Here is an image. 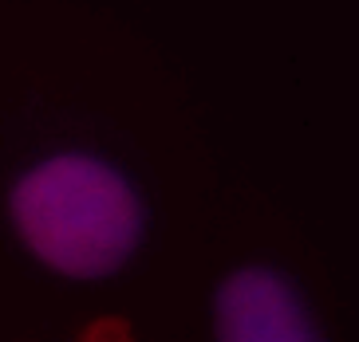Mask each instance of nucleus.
<instances>
[{
  "mask_svg": "<svg viewBox=\"0 0 359 342\" xmlns=\"http://www.w3.org/2000/svg\"><path fill=\"white\" fill-rule=\"evenodd\" d=\"M213 342H324L300 291L273 268H241L217 287Z\"/></svg>",
  "mask_w": 359,
  "mask_h": 342,
  "instance_id": "2",
  "label": "nucleus"
},
{
  "mask_svg": "<svg viewBox=\"0 0 359 342\" xmlns=\"http://www.w3.org/2000/svg\"><path fill=\"white\" fill-rule=\"evenodd\" d=\"M8 213L24 248L67 280L115 276L142 240V201L111 162L55 154L12 185Z\"/></svg>",
  "mask_w": 359,
  "mask_h": 342,
  "instance_id": "1",
  "label": "nucleus"
}]
</instances>
